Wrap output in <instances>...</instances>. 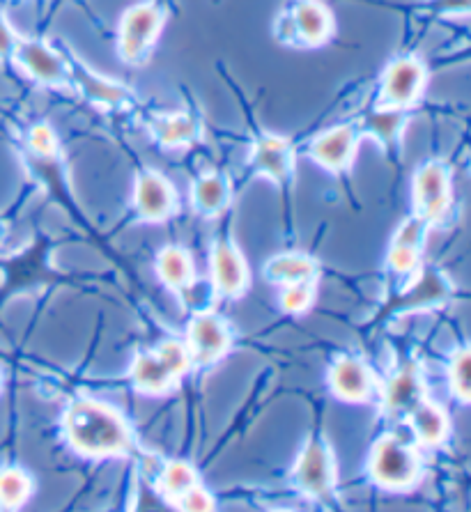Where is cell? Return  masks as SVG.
Instances as JSON below:
<instances>
[{"label": "cell", "instance_id": "1", "mask_svg": "<svg viewBox=\"0 0 471 512\" xmlns=\"http://www.w3.org/2000/svg\"><path fill=\"white\" fill-rule=\"evenodd\" d=\"M65 432L76 451L90 457L120 455L131 446V434L118 411L102 402L79 400L67 409Z\"/></svg>", "mask_w": 471, "mask_h": 512}, {"label": "cell", "instance_id": "2", "mask_svg": "<svg viewBox=\"0 0 471 512\" xmlns=\"http://www.w3.org/2000/svg\"><path fill=\"white\" fill-rule=\"evenodd\" d=\"M191 366L189 349L180 340H166L154 352L136 356L131 377L145 393H164L180 379Z\"/></svg>", "mask_w": 471, "mask_h": 512}, {"label": "cell", "instance_id": "3", "mask_svg": "<svg viewBox=\"0 0 471 512\" xmlns=\"http://www.w3.org/2000/svg\"><path fill=\"white\" fill-rule=\"evenodd\" d=\"M334 33V19L320 0H292L276 21V37L290 46H320Z\"/></svg>", "mask_w": 471, "mask_h": 512}, {"label": "cell", "instance_id": "4", "mask_svg": "<svg viewBox=\"0 0 471 512\" xmlns=\"http://www.w3.org/2000/svg\"><path fill=\"white\" fill-rule=\"evenodd\" d=\"M370 473L375 483L389 490H403L409 487L419 476V457L409 448L403 439L382 437L370 455Z\"/></svg>", "mask_w": 471, "mask_h": 512}, {"label": "cell", "instance_id": "5", "mask_svg": "<svg viewBox=\"0 0 471 512\" xmlns=\"http://www.w3.org/2000/svg\"><path fill=\"white\" fill-rule=\"evenodd\" d=\"M161 26H164V10L157 3H138L129 7L120 23V58L127 62L145 60Z\"/></svg>", "mask_w": 471, "mask_h": 512}, {"label": "cell", "instance_id": "6", "mask_svg": "<svg viewBox=\"0 0 471 512\" xmlns=\"http://www.w3.org/2000/svg\"><path fill=\"white\" fill-rule=\"evenodd\" d=\"M414 205L423 221H442L451 207V173L442 161H428L414 175Z\"/></svg>", "mask_w": 471, "mask_h": 512}, {"label": "cell", "instance_id": "7", "mask_svg": "<svg viewBox=\"0 0 471 512\" xmlns=\"http://www.w3.org/2000/svg\"><path fill=\"white\" fill-rule=\"evenodd\" d=\"M426 67L416 58H396L386 67L382 79L380 104L393 108H407L419 102L423 88H426Z\"/></svg>", "mask_w": 471, "mask_h": 512}, {"label": "cell", "instance_id": "8", "mask_svg": "<svg viewBox=\"0 0 471 512\" xmlns=\"http://www.w3.org/2000/svg\"><path fill=\"white\" fill-rule=\"evenodd\" d=\"M292 476H295L299 490L315 496V499H322V496L331 494L336 483V467L329 446L320 439L308 441L306 448L299 455Z\"/></svg>", "mask_w": 471, "mask_h": 512}, {"label": "cell", "instance_id": "9", "mask_svg": "<svg viewBox=\"0 0 471 512\" xmlns=\"http://www.w3.org/2000/svg\"><path fill=\"white\" fill-rule=\"evenodd\" d=\"M12 56L19 60V65L35 81L46 85H67L69 81L67 60L58 51H53L49 44L37 40H17Z\"/></svg>", "mask_w": 471, "mask_h": 512}, {"label": "cell", "instance_id": "10", "mask_svg": "<svg viewBox=\"0 0 471 512\" xmlns=\"http://www.w3.org/2000/svg\"><path fill=\"white\" fill-rule=\"evenodd\" d=\"M230 347V331L221 317L200 313L189 324V356L191 361L207 366L226 354Z\"/></svg>", "mask_w": 471, "mask_h": 512}, {"label": "cell", "instance_id": "11", "mask_svg": "<svg viewBox=\"0 0 471 512\" xmlns=\"http://www.w3.org/2000/svg\"><path fill=\"white\" fill-rule=\"evenodd\" d=\"M357 143L359 129L352 124H341L315 138L311 143V157L329 170H345L357 154Z\"/></svg>", "mask_w": 471, "mask_h": 512}, {"label": "cell", "instance_id": "12", "mask_svg": "<svg viewBox=\"0 0 471 512\" xmlns=\"http://www.w3.org/2000/svg\"><path fill=\"white\" fill-rule=\"evenodd\" d=\"M134 203L141 219L164 221L166 216H171L175 209L173 186L168 184L161 175L148 170V173L138 175Z\"/></svg>", "mask_w": 471, "mask_h": 512}, {"label": "cell", "instance_id": "13", "mask_svg": "<svg viewBox=\"0 0 471 512\" xmlns=\"http://www.w3.org/2000/svg\"><path fill=\"white\" fill-rule=\"evenodd\" d=\"M292 164H295L292 145L281 136H274V134L260 136L256 145H253L251 166L256 168L258 173L267 175L269 180H274L276 184L290 182Z\"/></svg>", "mask_w": 471, "mask_h": 512}, {"label": "cell", "instance_id": "14", "mask_svg": "<svg viewBox=\"0 0 471 512\" xmlns=\"http://www.w3.org/2000/svg\"><path fill=\"white\" fill-rule=\"evenodd\" d=\"M212 281L223 297H239L249 283L246 262L237 248L228 242H219L212 251Z\"/></svg>", "mask_w": 471, "mask_h": 512}, {"label": "cell", "instance_id": "15", "mask_svg": "<svg viewBox=\"0 0 471 512\" xmlns=\"http://www.w3.org/2000/svg\"><path fill=\"white\" fill-rule=\"evenodd\" d=\"M329 384L338 398L347 402L366 400L373 391V375L359 359H341L329 372Z\"/></svg>", "mask_w": 471, "mask_h": 512}, {"label": "cell", "instance_id": "16", "mask_svg": "<svg viewBox=\"0 0 471 512\" xmlns=\"http://www.w3.org/2000/svg\"><path fill=\"white\" fill-rule=\"evenodd\" d=\"M152 136L168 150L189 147L200 138V124L189 113H166L154 118Z\"/></svg>", "mask_w": 471, "mask_h": 512}, {"label": "cell", "instance_id": "17", "mask_svg": "<svg viewBox=\"0 0 471 512\" xmlns=\"http://www.w3.org/2000/svg\"><path fill=\"white\" fill-rule=\"evenodd\" d=\"M419 402H423V384L412 368L396 372L384 389V407L391 414H409Z\"/></svg>", "mask_w": 471, "mask_h": 512}, {"label": "cell", "instance_id": "18", "mask_svg": "<svg viewBox=\"0 0 471 512\" xmlns=\"http://www.w3.org/2000/svg\"><path fill=\"white\" fill-rule=\"evenodd\" d=\"M193 205L207 216L221 214L223 209L233 200V189L230 182L221 173H205L198 177V182L193 184Z\"/></svg>", "mask_w": 471, "mask_h": 512}, {"label": "cell", "instance_id": "19", "mask_svg": "<svg viewBox=\"0 0 471 512\" xmlns=\"http://www.w3.org/2000/svg\"><path fill=\"white\" fill-rule=\"evenodd\" d=\"M407 122L405 108H393L384 106L370 111L364 122H361V131H366L373 138H377L384 147H393L400 141V134H403V127Z\"/></svg>", "mask_w": 471, "mask_h": 512}, {"label": "cell", "instance_id": "20", "mask_svg": "<svg viewBox=\"0 0 471 512\" xmlns=\"http://www.w3.org/2000/svg\"><path fill=\"white\" fill-rule=\"evenodd\" d=\"M67 67H69V79H74L76 83H79L83 95L95 99V102L106 104V106H115V104H122L127 99V90L122 88L120 83L102 79V76L90 72V69L79 65V62H72V65L67 62Z\"/></svg>", "mask_w": 471, "mask_h": 512}, {"label": "cell", "instance_id": "21", "mask_svg": "<svg viewBox=\"0 0 471 512\" xmlns=\"http://www.w3.org/2000/svg\"><path fill=\"white\" fill-rule=\"evenodd\" d=\"M265 274L269 281L285 285L299 281H315V276H318V262L301 253L276 255L274 260H269Z\"/></svg>", "mask_w": 471, "mask_h": 512}, {"label": "cell", "instance_id": "22", "mask_svg": "<svg viewBox=\"0 0 471 512\" xmlns=\"http://www.w3.org/2000/svg\"><path fill=\"white\" fill-rule=\"evenodd\" d=\"M157 269L161 281L177 292H187L193 283V262L189 258V253L177 246H166L164 251L159 253Z\"/></svg>", "mask_w": 471, "mask_h": 512}, {"label": "cell", "instance_id": "23", "mask_svg": "<svg viewBox=\"0 0 471 512\" xmlns=\"http://www.w3.org/2000/svg\"><path fill=\"white\" fill-rule=\"evenodd\" d=\"M409 418H412V428L423 444L437 446L442 444L449 434V421H446V414L437 405H430V402H419L412 411H409Z\"/></svg>", "mask_w": 471, "mask_h": 512}, {"label": "cell", "instance_id": "24", "mask_svg": "<svg viewBox=\"0 0 471 512\" xmlns=\"http://www.w3.org/2000/svg\"><path fill=\"white\" fill-rule=\"evenodd\" d=\"M198 483V473L191 467L189 462L184 460H173L168 462L164 471H161V492H164L166 499L177 501V496H182L189 490L191 485Z\"/></svg>", "mask_w": 471, "mask_h": 512}, {"label": "cell", "instance_id": "25", "mask_svg": "<svg viewBox=\"0 0 471 512\" xmlns=\"http://www.w3.org/2000/svg\"><path fill=\"white\" fill-rule=\"evenodd\" d=\"M30 494V478L21 469L0 471V506L19 508Z\"/></svg>", "mask_w": 471, "mask_h": 512}, {"label": "cell", "instance_id": "26", "mask_svg": "<svg viewBox=\"0 0 471 512\" xmlns=\"http://www.w3.org/2000/svg\"><path fill=\"white\" fill-rule=\"evenodd\" d=\"M469 352L467 349H458L451 361V370H449V377H451V391L455 398H458L462 405H467L469 398H471V379H469Z\"/></svg>", "mask_w": 471, "mask_h": 512}, {"label": "cell", "instance_id": "27", "mask_svg": "<svg viewBox=\"0 0 471 512\" xmlns=\"http://www.w3.org/2000/svg\"><path fill=\"white\" fill-rule=\"evenodd\" d=\"M28 147L30 152L37 154L40 159H56L58 157V138L53 134L51 127H46V124H37V127L30 129L28 134Z\"/></svg>", "mask_w": 471, "mask_h": 512}, {"label": "cell", "instance_id": "28", "mask_svg": "<svg viewBox=\"0 0 471 512\" xmlns=\"http://www.w3.org/2000/svg\"><path fill=\"white\" fill-rule=\"evenodd\" d=\"M313 283L315 281H299V283H288L285 285V292L281 297L283 308L288 313H301L311 306L313 301Z\"/></svg>", "mask_w": 471, "mask_h": 512}, {"label": "cell", "instance_id": "29", "mask_svg": "<svg viewBox=\"0 0 471 512\" xmlns=\"http://www.w3.org/2000/svg\"><path fill=\"white\" fill-rule=\"evenodd\" d=\"M419 251L421 248L405 246V244H391L389 251V265L393 271H400V274H409L419 265Z\"/></svg>", "mask_w": 471, "mask_h": 512}, {"label": "cell", "instance_id": "30", "mask_svg": "<svg viewBox=\"0 0 471 512\" xmlns=\"http://www.w3.org/2000/svg\"><path fill=\"white\" fill-rule=\"evenodd\" d=\"M175 506L182 510H212L214 501H212L210 492L196 483V485H191L182 496H177Z\"/></svg>", "mask_w": 471, "mask_h": 512}, {"label": "cell", "instance_id": "31", "mask_svg": "<svg viewBox=\"0 0 471 512\" xmlns=\"http://www.w3.org/2000/svg\"><path fill=\"white\" fill-rule=\"evenodd\" d=\"M14 46H17V37H14L12 28L7 26V21L0 17V58L12 56Z\"/></svg>", "mask_w": 471, "mask_h": 512}, {"label": "cell", "instance_id": "32", "mask_svg": "<svg viewBox=\"0 0 471 512\" xmlns=\"http://www.w3.org/2000/svg\"><path fill=\"white\" fill-rule=\"evenodd\" d=\"M0 235H3V230H0Z\"/></svg>", "mask_w": 471, "mask_h": 512}]
</instances>
